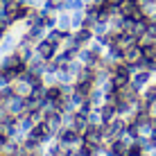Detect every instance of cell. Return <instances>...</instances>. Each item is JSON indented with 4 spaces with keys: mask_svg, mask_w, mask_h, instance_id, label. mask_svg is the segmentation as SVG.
I'll return each instance as SVG.
<instances>
[{
    "mask_svg": "<svg viewBox=\"0 0 156 156\" xmlns=\"http://www.w3.org/2000/svg\"><path fill=\"white\" fill-rule=\"evenodd\" d=\"M122 59H125V63H129L131 68H140V63H143V48L138 45V43L131 45V48H127Z\"/></svg>",
    "mask_w": 156,
    "mask_h": 156,
    "instance_id": "cell-1",
    "label": "cell"
},
{
    "mask_svg": "<svg viewBox=\"0 0 156 156\" xmlns=\"http://www.w3.org/2000/svg\"><path fill=\"white\" fill-rule=\"evenodd\" d=\"M5 16H7V20H20L23 16H27V7H23L20 2H9L5 9Z\"/></svg>",
    "mask_w": 156,
    "mask_h": 156,
    "instance_id": "cell-2",
    "label": "cell"
},
{
    "mask_svg": "<svg viewBox=\"0 0 156 156\" xmlns=\"http://www.w3.org/2000/svg\"><path fill=\"white\" fill-rule=\"evenodd\" d=\"M36 52H39L43 59H52V57H55V52H57V43L52 41V39L41 41V43H39V48H36Z\"/></svg>",
    "mask_w": 156,
    "mask_h": 156,
    "instance_id": "cell-3",
    "label": "cell"
},
{
    "mask_svg": "<svg viewBox=\"0 0 156 156\" xmlns=\"http://www.w3.org/2000/svg\"><path fill=\"white\" fill-rule=\"evenodd\" d=\"M102 136H104V131H102V129H98V127H88L86 129V143L88 145H93V147H98L100 145V140H102Z\"/></svg>",
    "mask_w": 156,
    "mask_h": 156,
    "instance_id": "cell-4",
    "label": "cell"
},
{
    "mask_svg": "<svg viewBox=\"0 0 156 156\" xmlns=\"http://www.w3.org/2000/svg\"><path fill=\"white\" fill-rule=\"evenodd\" d=\"M149 79H152V73H149L147 68H140V73L133 75V86H136V88H140V86H147Z\"/></svg>",
    "mask_w": 156,
    "mask_h": 156,
    "instance_id": "cell-5",
    "label": "cell"
},
{
    "mask_svg": "<svg viewBox=\"0 0 156 156\" xmlns=\"http://www.w3.org/2000/svg\"><path fill=\"white\" fill-rule=\"evenodd\" d=\"M45 136H48V125H36L34 129H32V133H30V143L43 140Z\"/></svg>",
    "mask_w": 156,
    "mask_h": 156,
    "instance_id": "cell-6",
    "label": "cell"
},
{
    "mask_svg": "<svg viewBox=\"0 0 156 156\" xmlns=\"http://www.w3.org/2000/svg\"><path fill=\"white\" fill-rule=\"evenodd\" d=\"M143 102L149 104V106L156 104V84H147V88H145V93H143Z\"/></svg>",
    "mask_w": 156,
    "mask_h": 156,
    "instance_id": "cell-7",
    "label": "cell"
},
{
    "mask_svg": "<svg viewBox=\"0 0 156 156\" xmlns=\"http://www.w3.org/2000/svg\"><path fill=\"white\" fill-rule=\"evenodd\" d=\"M90 88H93L90 82H79L77 84V90H75V98H77V100H86L90 95Z\"/></svg>",
    "mask_w": 156,
    "mask_h": 156,
    "instance_id": "cell-8",
    "label": "cell"
},
{
    "mask_svg": "<svg viewBox=\"0 0 156 156\" xmlns=\"http://www.w3.org/2000/svg\"><path fill=\"white\" fill-rule=\"evenodd\" d=\"M111 149H113V154H115V156H127V154H129V147H127V145L122 143V140H115Z\"/></svg>",
    "mask_w": 156,
    "mask_h": 156,
    "instance_id": "cell-9",
    "label": "cell"
},
{
    "mask_svg": "<svg viewBox=\"0 0 156 156\" xmlns=\"http://www.w3.org/2000/svg\"><path fill=\"white\" fill-rule=\"evenodd\" d=\"M45 98L50 102H61V90H59V88H48L45 90Z\"/></svg>",
    "mask_w": 156,
    "mask_h": 156,
    "instance_id": "cell-10",
    "label": "cell"
},
{
    "mask_svg": "<svg viewBox=\"0 0 156 156\" xmlns=\"http://www.w3.org/2000/svg\"><path fill=\"white\" fill-rule=\"evenodd\" d=\"M86 39H90V32H88V30H82L77 36H75V45H82V43H86Z\"/></svg>",
    "mask_w": 156,
    "mask_h": 156,
    "instance_id": "cell-11",
    "label": "cell"
},
{
    "mask_svg": "<svg viewBox=\"0 0 156 156\" xmlns=\"http://www.w3.org/2000/svg\"><path fill=\"white\" fill-rule=\"evenodd\" d=\"M75 127H77V131H82V129H86V115H84V113L75 115Z\"/></svg>",
    "mask_w": 156,
    "mask_h": 156,
    "instance_id": "cell-12",
    "label": "cell"
},
{
    "mask_svg": "<svg viewBox=\"0 0 156 156\" xmlns=\"http://www.w3.org/2000/svg\"><path fill=\"white\" fill-rule=\"evenodd\" d=\"M73 140H77V131H66L63 133V143H73Z\"/></svg>",
    "mask_w": 156,
    "mask_h": 156,
    "instance_id": "cell-13",
    "label": "cell"
},
{
    "mask_svg": "<svg viewBox=\"0 0 156 156\" xmlns=\"http://www.w3.org/2000/svg\"><path fill=\"white\" fill-rule=\"evenodd\" d=\"M106 2H109V5H111V7H113V9H115V7H120V5H122V0H106Z\"/></svg>",
    "mask_w": 156,
    "mask_h": 156,
    "instance_id": "cell-14",
    "label": "cell"
},
{
    "mask_svg": "<svg viewBox=\"0 0 156 156\" xmlns=\"http://www.w3.org/2000/svg\"><path fill=\"white\" fill-rule=\"evenodd\" d=\"M2 145H5V136L0 133V147H2Z\"/></svg>",
    "mask_w": 156,
    "mask_h": 156,
    "instance_id": "cell-15",
    "label": "cell"
},
{
    "mask_svg": "<svg viewBox=\"0 0 156 156\" xmlns=\"http://www.w3.org/2000/svg\"><path fill=\"white\" fill-rule=\"evenodd\" d=\"M0 77H2V73H0Z\"/></svg>",
    "mask_w": 156,
    "mask_h": 156,
    "instance_id": "cell-16",
    "label": "cell"
}]
</instances>
